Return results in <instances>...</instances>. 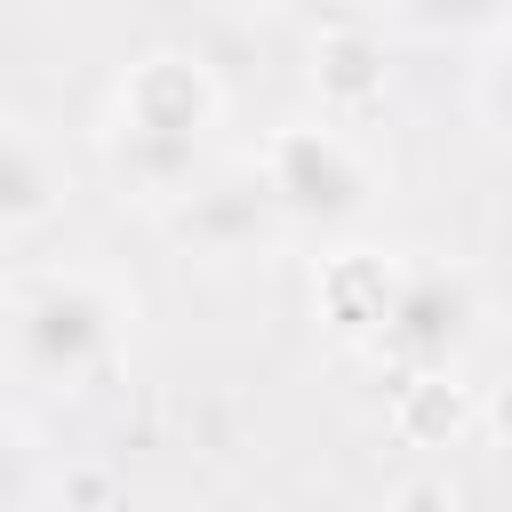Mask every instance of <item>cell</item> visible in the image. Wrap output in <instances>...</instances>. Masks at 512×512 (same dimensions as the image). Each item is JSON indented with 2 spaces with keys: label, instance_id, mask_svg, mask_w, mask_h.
Listing matches in <instances>:
<instances>
[{
  "label": "cell",
  "instance_id": "cell-1",
  "mask_svg": "<svg viewBox=\"0 0 512 512\" xmlns=\"http://www.w3.org/2000/svg\"><path fill=\"white\" fill-rule=\"evenodd\" d=\"M224 120V88L208 80L200 56L184 48H152L112 80L104 104V160L128 192L144 200H176L200 176V152Z\"/></svg>",
  "mask_w": 512,
  "mask_h": 512
},
{
  "label": "cell",
  "instance_id": "cell-2",
  "mask_svg": "<svg viewBox=\"0 0 512 512\" xmlns=\"http://www.w3.org/2000/svg\"><path fill=\"white\" fill-rule=\"evenodd\" d=\"M0 336H8V376L24 392H88L120 344H128V296L88 272V264H48V272H24L8 280V312H0Z\"/></svg>",
  "mask_w": 512,
  "mask_h": 512
},
{
  "label": "cell",
  "instance_id": "cell-3",
  "mask_svg": "<svg viewBox=\"0 0 512 512\" xmlns=\"http://www.w3.org/2000/svg\"><path fill=\"white\" fill-rule=\"evenodd\" d=\"M256 176L288 224H352L376 208V160L344 120H288L264 136Z\"/></svg>",
  "mask_w": 512,
  "mask_h": 512
},
{
  "label": "cell",
  "instance_id": "cell-4",
  "mask_svg": "<svg viewBox=\"0 0 512 512\" xmlns=\"http://www.w3.org/2000/svg\"><path fill=\"white\" fill-rule=\"evenodd\" d=\"M472 336H480V288H472V272L440 264V256H416V264H400L392 304H384V320H376V336L360 352L408 384V376L456 368L472 352Z\"/></svg>",
  "mask_w": 512,
  "mask_h": 512
},
{
  "label": "cell",
  "instance_id": "cell-5",
  "mask_svg": "<svg viewBox=\"0 0 512 512\" xmlns=\"http://www.w3.org/2000/svg\"><path fill=\"white\" fill-rule=\"evenodd\" d=\"M56 208H64V152L32 120H8V136H0V232L32 240Z\"/></svg>",
  "mask_w": 512,
  "mask_h": 512
},
{
  "label": "cell",
  "instance_id": "cell-6",
  "mask_svg": "<svg viewBox=\"0 0 512 512\" xmlns=\"http://www.w3.org/2000/svg\"><path fill=\"white\" fill-rule=\"evenodd\" d=\"M392 280H400L392 256H336V264L320 272V312H328V328H336L344 344H368L376 320H384V304H392Z\"/></svg>",
  "mask_w": 512,
  "mask_h": 512
},
{
  "label": "cell",
  "instance_id": "cell-7",
  "mask_svg": "<svg viewBox=\"0 0 512 512\" xmlns=\"http://www.w3.org/2000/svg\"><path fill=\"white\" fill-rule=\"evenodd\" d=\"M400 440L408 448H448L464 424H472V400H464V384H456V368H432V376H408L400 384Z\"/></svg>",
  "mask_w": 512,
  "mask_h": 512
},
{
  "label": "cell",
  "instance_id": "cell-8",
  "mask_svg": "<svg viewBox=\"0 0 512 512\" xmlns=\"http://www.w3.org/2000/svg\"><path fill=\"white\" fill-rule=\"evenodd\" d=\"M384 48L368 40V32H328L320 48H312V64H320V80H328V96H336V112H360V104H376L384 96V64H376Z\"/></svg>",
  "mask_w": 512,
  "mask_h": 512
},
{
  "label": "cell",
  "instance_id": "cell-9",
  "mask_svg": "<svg viewBox=\"0 0 512 512\" xmlns=\"http://www.w3.org/2000/svg\"><path fill=\"white\" fill-rule=\"evenodd\" d=\"M384 16L424 40H496L512 24V0H392Z\"/></svg>",
  "mask_w": 512,
  "mask_h": 512
},
{
  "label": "cell",
  "instance_id": "cell-10",
  "mask_svg": "<svg viewBox=\"0 0 512 512\" xmlns=\"http://www.w3.org/2000/svg\"><path fill=\"white\" fill-rule=\"evenodd\" d=\"M472 112H480V128L496 144H512V32L488 40V64L472 72Z\"/></svg>",
  "mask_w": 512,
  "mask_h": 512
},
{
  "label": "cell",
  "instance_id": "cell-11",
  "mask_svg": "<svg viewBox=\"0 0 512 512\" xmlns=\"http://www.w3.org/2000/svg\"><path fill=\"white\" fill-rule=\"evenodd\" d=\"M480 416H488V432H496V448H512V384H504V392H496V400H488Z\"/></svg>",
  "mask_w": 512,
  "mask_h": 512
},
{
  "label": "cell",
  "instance_id": "cell-12",
  "mask_svg": "<svg viewBox=\"0 0 512 512\" xmlns=\"http://www.w3.org/2000/svg\"><path fill=\"white\" fill-rule=\"evenodd\" d=\"M224 8H272V0H224Z\"/></svg>",
  "mask_w": 512,
  "mask_h": 512
},
{
  "label": "cell",
  "instance_id": "cell-13",
  "mask_svg": "<svg viewBox=\"0 0 512 512\" xmlns=\"http://www.w3.org/2000/svg\"><path fill=\"white\" fill-rule=\"evenodd\" d=\"M368 8H392V0H368Z\"/></svg>",
  "mask_w": 512,
  "mask_h": 512
}]
</instances>
